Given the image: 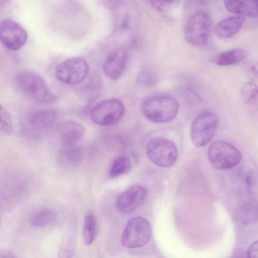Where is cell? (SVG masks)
Wrapping results in <instances>:
<instances>
[{
  "label": "cell",
  "mask_w": 258,
  "mask_h": 258,
  "mask_svg": "<svg viewBox=\"0 0 258 258\" xmlns=\"http://www.w3.org/2000/svg\"><path fill=\"white\" fill-rule=\"evenodd\" d=\"M179 104L173 97L167 95L151 96L142 103L141 110L143 115L155 123L167 122L178 113Z\"/></svg>",
  "instance_id": "1"
},
{
  "label": "cell",
  "mask_w": 258,
  "mask_h": 258,
  "mask_svg": "<svg viewBox=\"0 0 258 258\" xmlns=\"http://www.w3.org/2000/svg\"><path fill=\"white\" fill-rule=\"evenodd\" d=\"M17 82L21 91L30 99L42 105L53 104L56 96L51 91L45 81L37 74L24 71L19 74Z\"/></svg>",
  "instance_id": "2"
},
{
  "label": "cell",
  "mask_w": 258,
  "mask_h": 258,
  "mask_svg": "<svg viewBox=\"0 0 258 258\" xmlns=\"http://www.w3.org/2000/svg\"><path fill=\"white\" fill-rule=\"evenodd\" d=\"M212 27L209 15L199 10L193 13L188 18L184 28V36L191 45H205L208 41Z\"/></svg>",
  "instance_id": "3"
},
{
  "label": "cell",
  "mask_w": 258,
  "mask_h": 258,
  "mask_svg": "<svg viewBox=\"0 0 258 258\" xmlns=\"http://www.w3.org/2000/svg\"><path fill=\"white\" fill-rule=\"evenodd\" d=\"M152 233L150 222L144 217L136 216L128 220L122 232L121 243L125 247L143 246L150 240Z\"/></svg>",
  "instance_id": "4"
},
{
  "label": "cell",
  "mask_w": 258,
  "mask_h": 258,
  "mask_svg": "<svg viewBox=\"0 0 258 258\" xmlns=\"http://www.w3.org/2000/svg\"><path fill=\"white\" fill-rule=\"evenodd\" d=\"M146 154L154 164L162 167L172 166L178 158L176 146L170 140L163 138H155L147 143Z\"/></svg>",
  "instance_id": "5"
},
{
  "label": "cell",
  "mask_w": 258,
  "mask_h": 258,
  "mask_svg": "<svg viewBox=\"0 0 258 258\" xmlns=\"http://www.w3.org/2000/svg\"><path fill=\"white\" fill-rule=\"evenodd\" d=\"M125 107L117 98H109L96 103L91 109L93 121L101 126H110L118 122L123 116Z\"/></svg>",
  "instance_id": "6"
},
{
  "label": "cell",
  "mask_w": 258,
  "mask_h": 258,
  "mask_svg": "<svg viewBox=\"0 0 258 258\" xmlns=\"http://www.w3.org/2000/svg\"><path fill=\"white\" fill-rule=\"evenodd\" d=\"M210 163L219 169H228L236 166L242 156L239 150L230 143L219 141L213 143L208 150Z\"/></svg>",
  "instance_id": "7"
},
{
  "label": "cell",
  "mask_w": 258,
  "mask_h": 258,
  "mask_svg": "<svg viewBox=\"0 0 258 258\" xmlns=\"http://www.w3.org/2000/svg\"><path fill=\"white\" fill-rule=\"evenodd\" d=\"M89 66L82 57H75L59 63L55 69L56 78L60 82L69 85L81 83L89 73Z\"/></svg>",
  "instance_id": "8"
},
{
  "label": "cell",
  "mask_w": 258,
  "mask_h": 258,
  "mask_svg": "<svg viewBox=\"0 0 258 258\" xmlns=\"http://www.w3.org/2000/svg\"><path fill=\"white\" fill-rule=\"evenodd\" d=\"M218 126V118L212 112L204 111L193 121L190 129V139L197 147L207 144L214 136Z\"/></svg>",
  "instance_id": "9"
},
{
  "label": "cell",
  "mask_w": 258,
  "mask_h": 258,
  "mask_svg": "<svg viewBox=\"0 0 258 258\" xmlns=\"http://www.w3.org/2000/svg\"><path fill=\"white\" fill-rule=\"evenodd\" d=\"M28 33L18 22L5 19L0 23V42L7 49L15 51L26 43Z\"/></svg>",
  "instance_id": "10"
},
{
  "label": "cell",
  "mask_w": 258,
  "mask_h": 258,
  "mask_svg": "<svg viewBox=\"0 0 258 258\" xmlns=\"http://www.w3.org/2000/svg\"><path fill=\"white\" fill-rule=\"evenodd\" d=\"M147 195V190L145 187L141 185L132 186L118 197L116 208L123 214L132 212L143 204Z\"/></svg>",
  "instance_id": "11"
},
{
  "label": "cell",
  "mask_w": 258,
  "mask_h": 258,
  "mask_svg": "<svg viewBox=\"0 0 258 258\" xmlns=\"http://www.w3.org/2000/svg\"><path fill=\"white\" fill-rule=\"evenodd\" d=\"M127 51L124 46L113 49L107 55L103 63L104 73L112 80L118 79L125 70Z\"/></svg>",
  "instance_id": "12"
},
{
  "label": "cell",
  "mask_w": 258,
  "mask_h": 258,
  "mask_svg": "<svg viewBox=\"0 0 258 258\" xmlns=\"http://www.w3.org/2000/svg\"><path fill=\"white\" fill-rule=\"evenodd\" d=\"M85 133L84 126L75 121H64L58 127V138L62 146L76 144L84 136Z\"/></svg>",
  "instance_id": "13"
},
{
  "label": "cell",
  "mask_w": 258,
  "mask_h": 258,
  "mask_svg": "<svg viewBox=\"0 0 258 258\" xmlns=\"http://www.w3.org/2000/svg\"><path fill=\"white\" fill-rule=\"evenodd\" d=\"M57 117V112L53 109H39L32 111L28 121L35 131H43L50 128Z\"/></svg>",
  "instance_id": "14"
},
{
  "label": "cell",
  "mask_w": 258,
  "mask_h": 258,
  "mask_svg": "<svg viewBox=\"0 0 258 258\" xmlns=\"http://www.w3.org/2000/svg\"><path fill=\"white\" fill-rule=\"evenodd\" d=\"M244 21L245 18L238 15L227 17L217 24L215 33L222 39L231 38L240 31Z\"/></svg>",
  "instance_id": "15"
},
{
  "label": "cell",
  "mask_w": 258,
  "mask_h": 258,
  "mask_svg": "<svg viewBox=\"0 0 258 258\" xmlns=\"http://www.w3.org/2000/svg\"><path fill=\"white\" fill-rule=\"evenodd\" d=\"M224 5L229 12L244 18H255L257 16L256 1H224Z\"/></svg>",
  "instance_id": "16"
},
{
  "label": "cell",
  "mask_w": 258,
  "mask_h": 258,
  "mask_svg": "<svg viewBox=\"0 0 258 258\" xmlns=\"http://www.w3.org/2000/svg\"><path fill=\"white\" fill-rule=\"evenodd\" d=\"M82 150L76 144L63 146L58 155V163L64 167H73L82 158Z\"/></svg>",
  "instance_id": "17"
},
{
  "label": "cell",
  "mask_w": 258,
  "mask_h": 258,
  "mask_svg": "<svg viewBox=\"0 0 258 258\" xmlns=\"http://www.w3.org/2000/svg\"><path fill=\"white\" fill-rule=\"evenodd\" d=\"M246 55V51L244 49L235 48L218 54L213 58V61L220 66H228L240 63Z\"/></svg>",
  "instance_id": "18"
},
{
  "label": "cell",
  "mask_w": 258,
  "mask_h": 258,
  "mask_svg": "<svg viewBox=\"0 0 258 258\" xmlns=\"http://www.w3.org/2000/svg\"><path fill=\"white\" fill-rule=\"evenodd\" d=\"M57 219L56 213L50 209H41L34 213L30 223L34 227H44L54 223Z\"/></svg>",
  "instance_id": "19"
},
{
  "label": "cell",
  "mask_w": 258,
  "mask_h": 258,
  "mask_svg": "<svg viewBox=\"0 0 258 258\" xmlns=\"http://www.w3.org/2000/svg\"><path fill=\"white\" fill-rule=\"evenodd\" d=\"M97 223L95 216L92 214L86 216L83 228L84 243L89 245L93 242L96 235Z\"/></svg>",
  "instance_id": "20"
},
{
  "label": "cell",
  "mask_w": 258,
  "mask_h": 258,
  "mask_svg": "<svg viewBox=\"0 0 258 258\" xmlns=\"http://www.w3.org/2000/svg\"><path fill=\"white\" fill-rule=\"evenodd\" d=\"M131 168L130 160L125 157H120L113 162L110 170L109 176L115 178L127 173Z\"/></svg>",
  "instance_id": "21"
},
{
  "label": "cell",
  "mask_w": 258,
  "mask_h": 258,
  "mask_svg": "<svg viewBox=\"0 0 258 258\" xmlns=\"http://www.w3.org/2000/svg\"><path fill=\"white\" fill-rule=\"evenodd\" d=\"M76 240L74 233L68 234L64 238L59 247L58 258H72L75 249Z\"/></svg>",
  "instance_id": "22"
},
{
  "label": "cell",
  "mask_w": 258,
  "mask_h": 258,
  "mask_svg": "<svg viewBox=\"0 0 258 258\" xmlns=\"http://www.w3.org/2000/svg\"><path fill=\"white\" fill-rule=\"evenodd\" d=\"M13 132V124L11 114L0 103V134L9 136Z\"/></svg>",
  "instance_id": "23"
},
{
  "label": "cell",
  "mask_w": 258,
  "mask_h": 258,
  "mask_svg": "<svg viewBox=\"0 0 258 258\" xmlns=\"http://www.w3.org/2000/svg\"><path fill=\"white\" fill-rule=\"evenodd\" d=\"M240 93L246 102H253L257 98V85L252 82H246L241 86Z\"/></svg>",
  "instance_id": "24"
},
{
  "label": "cell",
  "mask_w": 258,
  "mask_h": 258,
  "mask_svg": "<svg viewBox=\"0 0 258 258\" xmlns=\"http://www.w3.org/2000/svg\"><path fill=\"white\" fill-rule=\"evenodd\" d=\"M237 214L242 222L250 223L256 218L257 210L251 205H245L240 208Z\"/></svg>",
  "instance_id": "25"
},
{
  "label": "cell",
  "mask_w": 258,
  "mask_h": 258,
  "mask_svg": "<svg viewBox=\"0 0 258 258\" xmlns=\"http://www.w3.org/2000/svg\"><path fill=\"white\" fill-rule=\"evenodd\" d=\"M137 81L144 85L152 86L156 83L157 79L153 72L149 70H143L139 73Z\"/></svg>",
  "instance_id": "26"
},
{
  "label": "cell",
  "mask_w": 258,
  "mask_h": 258,
  "mask_svg": "<svg viewBox=\"0 0 258 258\" xmlns=\"http://www.w3.org/2000/svg\"><path fill=\"white\" fill-rule=\"evenodd\" d=\"M150 5L158 11L163 12L169 10L179 3V1H149Z\"/></svg>",
  "instance_id": "27"
},
{
  "label": "cell",
  "mask_w": 258,
  "mask_h": 258,
  "mask_svg": "<svg viewBox=\"0 0 258 258\" xmlns=\"http://www.w3.org/2000/svg\"><path fill=\"white\" fill-rule=\"evenodd\" d=\"M246 255L247 258H258V242L257 240L249 246Z\"/></svg>",
  "instance_id": "28"
},
{
  "label": "cell",
  "mask_w": 258,
  "mask_h": 258,
  "mask_svg": "<svg viewBox=\"0 0 258 258\" xmlns=\"http://www.w3.org/2000/svg\"><path fill=\"white\" fill-rule=\"evenodd\" d=\"M0 258H16L14 254L8 249L0 250Z\"/></svg>",
  "instance_id": "29"
},
{
  "label": "cell",
  "mask_w": 258,
  "mask_h": 258,
  "mask_svg": "<svg viewBox=\"0 0 258 258\" xmlns=\"http://www.w3.org/2000/svg\"><path fill=\"white\" fill-rule=\"evenodd\" d=\"M1 221H2V219H1V216L0 215V226H1Z\"/></svg>",
  "instance_id": "30"
},
{
  "label": "cell",
  "mask_w": 258,
  "mask_h": 258,
  "mask_svg": "<svg viewBox=\"0 0 258 258\" xmlns=\"http://www.w3.org/2000/svg\"><path fill=\"white\" fill-rule=\"evenodd\" d=\"M239 258H241V257H239Z\"/></svg>",
  "instance_id": "31"
}]
</instances>
